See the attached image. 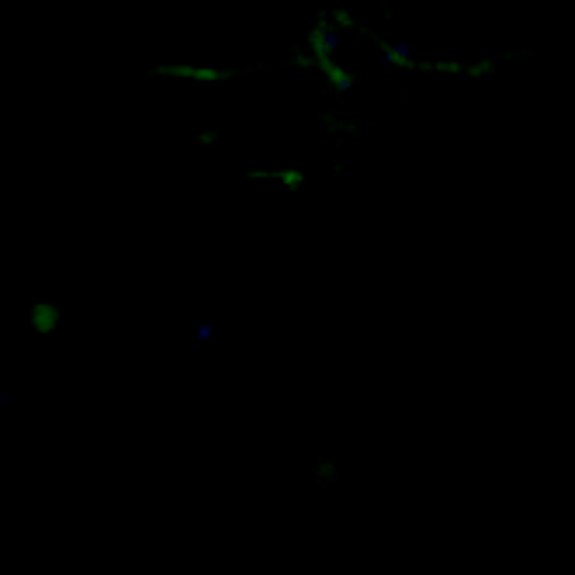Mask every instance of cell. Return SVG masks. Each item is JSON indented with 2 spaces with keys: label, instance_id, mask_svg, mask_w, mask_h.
Listing matches in <instances>:
<instances>
[{
  "label": "cell",
  "instance_id": "cell-1",
  "mask_svg": "<svg viewBox=\"0 0 575 575\" xmlns=\"http://www.w3.org/2000/svg\"><path fill=\"white\" fill-rule=\"evenodd\" d=\"M291 66H298V70H316V73L326 80V87L333 94H347V90H354V83H357V77H354L347 66H340L336 56H326V52L295 49V52H291Z\"/></svg>",
  "mask_w": 575,
  "mask_h": 575
},
{
  "label": "cell",
  "instance_id": "cell-2",
  "mask_svg": "<svg viewBox=\"0 0 575 575\" xmlns=\"http://www.w3.org/2000/svg\"><path fill=\"white\" fill-rule=\"evenodd\" d=\"M243 70L233 66H184V63H170V66H153L150 77L160 80H188V83H229L236 80Z\"/></svg>",
  "mask_w": 575,
  "mask_h": 575
},
{
  "label": "cell",
  "instance_id": "cell-3",
  "mask_svg": "<svg viewBox=\"0 0 575 575\" xmlns=\"http://www.w3.org/2000/svg\"><path fill=\"white\" fill-rule=\"evenodd\" d=\"M25 323L35 336H56L66 323V309L56 298H35L28 305V312H25Z\"/></svg>",
  "mask_w": 575,
  "mask_h": 575
},
{
  "label": "cell",
  "instance_id": "cell-4",
  "mask_svg": "<svg viewBox=\"0 0 575 575\" xmlns=\"http://www.w3.org/2000/svg\"><path fill=\"white\" fill-rule=\"evenodd\" d=\"M247 180L253 184H278L288 195H302L309 188V173L302 166H249Z\"/></svg>",
  "mask_w": 575,
  "mask_h": 575
},
{
  "label": "cell",
  "instance_id": "cell-5",
  "mask_svg": "<svg viewBox=\"0 0 575 575\" xmlns=\"http://www.w3.org/2000/svg\"><path fill=\"white\" fill-rule=\"evenodd\" d=\"M336 45H340V32L333 28V21H329V14H323V18H316V25L309 28V39H305V49H309V52H326V56H333V52H336Z\"/></svg>",
  "mask_w": 575,
  "mask_h": 575
},
{
  "label": "cell",
  "instance_id": "cell-6",
  "mask_svg": "<svg viewBox=\"0 0 575 575\" xmlns=\"http://www.w3.org/2000/svg\"><path fill=\"white\" fill-rule=\"evenodd\" d=\"M336 479H340V468H336V461L333 457H316L312 461V482L319 486V489H333L336 486Z\"/></svg>",
  "mask_w": 575,
  "mask_h": 575
},
{
  "label": "cell",
  "instance_id": "cell-7",
  "mask_svg": "<svg viewBox=\"0 0 575 575\" xmlns=\"http://www.w3.org/2000/svg\"><path fill=\"white\" fill-rule=\"evenodd\" d=\"M323 128L326 132H333V135H354L357 132V125L354 122H343V119H336V115H323Z\"/></svg>",
  "mask_w": 575,
  "mask_h": 575
},
{
  "label": "cell",
  "instance_id": "cell-8",
  "mask_svg": "<svg viewBox=\"0 0 575 575\" xmlns=\"http://www.w3.org/2000/svg\"><path fill=\"white\" fill-rule=\"evenodd\" d=\"M195 142H198L202 150H215V146H218V132H215V128H202V132L195 135Z\"/></svg>",
  "mask_w": 575,
  "mask_h": 575
}]
</instances>
